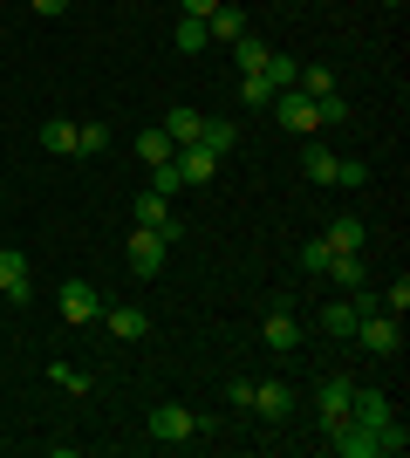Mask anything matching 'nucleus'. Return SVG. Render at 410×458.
<instances>
[{
    "label": "nucleus",
    "mask_w": 410,
    "mask_h": 458,
    "mask_svg": "<svg viewBox=\"0 0 410 458\" xmlns=\"http://www.w3.org/2000/svg\"><path fill=\"white\" fill-rule=\"evenodd\" d=\"M260 343H267V349H280V356H288V349L301 343V328H294V315H288V308H273L267 322H260Z\"/></svg>",
    "instance_id": "obj_14"
},
{
    "label": "nucleus",
    "mask_w": 410,
    "mask_h": 458,
    "mask_svg": "<svg viewBox=\"0 0 410 458\" xmlns=\"http://www.w3.org/2000/svg\"><path fill=\"white\" fill-rule=\"evenodd\" d=\"M110 151V123H76V157H103Z\"/></svg>",
    "instance_id": "obj_23"
},
{
    "label": "nucleus",
    "mask_w": 410,
    "mask_h": 458,
    "mask_svg": "<svg viewBox=\"0 0 410 458\" xmlns=\"http://www.w3.org/2000/svg\"><path fill=\"white\" fill-rule=\"evenodd\" d=\"M383 7H404V0H383Z\"/></svg>",
    "instance_id": "obj_37"
},
{
    "label": "nucleus",
    "mask_w": 410,
    "mask_h": 458,
    "mask_svg": "<svg viewBox=\"0 0 410 458\" xmlns=\"http://www.w3.org/2000/svg\"><path fill=\"white\" fill-rule=\"evenodd\" d=\"M226 403H233V411H254V377H233V383H226Z\"/></svg>",
    "instance_id": "obj_33"
},
{
    "label": "nucleus",
    "mask_w": 410,
    "mask_h": 458,
    "mask_svg": "<svg viewBox=\"0 0 410 458\" xmlns=\"http://www.w3.org/2000/svg\"><path fill=\"white\" fill-rule=\"evenodd\" d=\"M0 294H7V301H28V294H35V281H28V260H21L14 247H0Z\"/></svg>",
    "instance_id": "obj_12"
},
{
    "label": "nucleus",
    "mask_w": 410,
    "mask_h": 458,
    "mask_svg": "<svg viewBox=\"0 0 410 458\" xmlns=\"http://www.w3.org/2000/svg\"><path fill=\"white\" fill-rule=\"evenodd\" d=\"M130 219H137V226H172V199H157V191L144 185V191L130 199Z\"/></svg>",
    "instance_id": "obj_16"
},
{
    "label": "nucleus",
    "mask_w": 410,
    "mask_h": 458,
    "mask_svg": "<svg viewBox=\"0 0 410 458\" xmlns=\"http://www.w3.org/2000/svg\"><path fill=\"white\" fill-rule=\"evenodd\" d=\"M164 253H172V240L157 226H137L130 240H123V260H130V274H157L164 267Z\"/></svg>",
    "instance_id": "obj_5"
},
{
    "label": "nucleus",
    "mask_w": 410,
    "mask_h": 458,
    "mask_svg": "<svg viewBox=\"0 0 410 458\" xmlns=\"http://www.w3.org/2000/svg\"><path fill=\"white\" fill-rule=\"evenodd\" d=\"M172 165H178V178H185V185H213V172H219V157L205 151V144H178Z\"/></svg>",
    "instance_id": "obj_8"
},
{
    "label": "nucleus",
    "mask_w": 410,
    "mask_h": 458,
    "mask_svg": "<svg viewBox=\"0 0 410 458\" xmlns=\"http://www.w3.org/2000/svg\"><path fill=\"white\" fill-rule=\"evenodd\" d=\"M342 458H383V431H363V424H335L329 431Z\"/></svg>",
    "instance_id": "obj_9"
},
{
    "label": "nucleus",
    "mask_w": 410,
    "mask_h": 458,
    "mask_svg": "<svg viewBox=\"0 0 410 458\" xmlns=\"http://www.w3.org/2000/svg\"><path fill=\"white\" fill-rule=\"evenodd\" d=\"M322 328H329L335 343H349V335H356V301H329V308H322Z\"/></svg>",
    "instance_id": "obj_22"
},
{
    "label": "nucleus",
    "mask_w": 410,
    "mask_h": 458,
    "mask_svg": "<svg viewBox=\"0 0 410 458\" xmlns=\"http://www.w3.org/2000/svg\"><path fill=\"white\" fill-rule=\"evenodd\" d=\"M48 383H62L69 397H82V390H89V377H82V369H69V363H55V369H48Z\"/></svg>",
    "instance_id": "obj_30"
},
{
    "label": "nucleus",
    "mask_w": 410,
    "mask_h": 458,
    "mask_svg": "<svg viewBox=\"0 0 410 458\" xmlns=\"http://www.w3.org/2000/svg\"><path fill=\"white\" fill-rule=\"evenodd\" d=\"M151 191H157V199L185 191V178H178V165H172V157H164V165H151Z\"/></svg>",
    "instance_id": "obj_27"
},
{
    "label": "nucleus",
    "mask_w": 410,
    "mask_h": 458,
    "mask_svg": "<svg viewBox=\"0 0 410 458\" xmlns=\"http://www.w3.org/2000/svg\"><path fill=\"white\" fill-rule=\"evenodd\" d=\"M205 35H213V41H239V35H247V14H239V7H226V0H219L213 14H205Z\"/></svg>",
    "instance_id": "obj_17"
},
{
    "label": "nucleus",
    "mask_w": 410,
    "mask_h": 458,
    "mask_svg": "<svg viewBox=\"0 0 410 458\" xmlns=\"http://www.w3.org/2000/svg\"><path fill=\"white\" fill-rule=\"evenodd\" d=\"M226 48H233V62H239V76H260V69H267V41H254V35H239V41H226Z\"/></svg>",
    "instance_id": "obj_20"
},
{
    "label": "nucleus",
    "mask_w": 410,
    "mask_h": 458,
    "mask_svg": "<svg viewBox=\"0 0 410 458\" xmlns=\"http://www.w3.org/2000/svg\"><path fill=\"white\" fill-rule=\"evenodd\" d=\"M260 76H267L273 89H294V76H301V62H294V55H267V69H260Z\"/></svg>",
    "instance_id": "obj_25"
},
{
    "label": "nucleus",
    "mask_w": 410,
    "mask_h": 458,
    "mask_svg": "<svg viewBox=\"0 0 410 458\" xmlns=\"http://www.w3.org/2000/svg\"><path fill=\"white\" fill-rule=\"evenodd\" d=\"M35 14H69V0H28Z\"/></svg>",
    "instance_id": "obj_36"
},
{
    "label": "nucleus",
    "mask_w": 410,
    "mask_h": 458,
    "mask_svg": "<svg viewBox=\"0 0 410 458\" xmlns=\"http://www.w3.org/2000/svg\"><path fill=\"white\" fill-rule=\"evenodd\" d=\"M322 240H329L335 253H363V240H370V233H363V219H335V226L322 233Z\"/></svg>",
    "instance_id": "obj_21"
},
{
    "label": "nucleus",
    "mask_w": 410,
    "mask_h": 458,
    "mask_svg": "<svg viewBox=\"0 0 410 458\" xmlns=\"http://www.w3.org/2000/svg\"><path fill=\"white\" fill-rule=\"evenodd\" d=\"M213 7H219V0H178V14H192V21H205Z\"/></svg>",
    "instance_id": "obj_35"
},
{
    "label": "nucleus",
    "mask_w": 410,
    "mask_h": 458,
    "mask_svg": "<svg viewBox=\"0 0 410 458\" xmlns=\"http://www.w3.org/2000/svg\"><path fill=\"white\" fill-rule=\"evenodd\" d=\"M322 274H335V281H342V294L370 287V267H363V253H329V267H322Z\"/></svg>",
    "instance_id": "obj_15"
},
{
    "label": "nucleus",
    "mask_w": 410,
    "mask_h": 458,
    "mask_svg": "<svg viewBox=\"0 0 410 458\" xmlns=\"http://www.w3.org/2000/svg\"><path fill=\"white\" fill-rule=\"evenodd\" d=\"M198 123H205L198 110H164V123H157V131L172 137V151H178V144H198Z\"/></svg>",
    "instance_id": "obj_18"
},
{
    "label": "nucleus",
    "mask_w": 410,
    "mask_h": 458,
    "mask_svg": "<svg viewBox=\"0 0 410 458\" xmlns=\"http://www.w3.org/2000/svg\"><path fill=\"white\" fill-rule=\"evenodd\" d=\"M267 110L280 116V131H294V137H314V131H322V110H314L308 89H273Z\"/></svg>",
    "instance_id": "obj_3"
},
{
    "label": "nucleus",
    "mask_w": 410,
    "mask_h": 458,
    "mask_svg": "<svg viewBox=\"0 0 410 458\" xmlns=\"http://www.w3.org/2000/svg\"><path fill=\"white\" fill-rule=\"evenodd\" d=\"M329 240H308V247H301V267H308V274H322V267H329Z\"/></svg>",
    "instance_id": "obj_34"
},
{
    "label": "nucleus",
    "mask_w": 410,
    "mask_h": 458,
    "mask_svg": "<svg viewBox=\"0 0 410 458\" xmlns=\"http://www.w3.org/2000/svg\"><path fill=\"white\" fill-rule=\"evenodd\" d=\"M383 308H390L397 322H404V308H410V281H404V274H397V281L383 287Z\"/></svg>",
    "instance_id": "obj_31"
},
{
    "label": "nucleus",
    "mask_w": 410,
    "mask_h": 458,
    "mask_svg": "<svg viewBox=\"0 0 410 458\" xmlns=\"http://www.w3.org/2000/svg\"><path fill=\"white\" fill-rule=\"evenodd\" d=\"M349 390H356V377H322V390H314V411H322V424H342L349 418Z\"/></svg>",
    "instance_id": "obj_7"
},
{
    "label": "nucleus",
    "mask_w": 410,
    "mask_h": 458,
    "mask_svg": "<svg viewBox=\"0 0 410 458\" xmlns=\"http://www.w3.org/2000/svg\"><path fill=\"white\" fill-rule=\"evenodd\" d=\"M301 172H308V185H370V165H349V157H335L329 144H308V151H301Z\"/></svg>",
    "instance_id": "obj_1"
},
{
    "label": "nucleus",
    "mask_w": 410,
    "mask_h": 458,
    "mask_svg": "<svg viewBox=\"0 0 410 458\" xmlns=\"http://www.w3.org/2000/svg\"><path fill=\"white\" fill-rule=\"evenodd\" d=\"M137 157H144V165H164V157H172V137L157 131V123H151V131H137Z\"/></svg>",
    "instance_id": "obj_24"
},
{
    "label": "nucleus",
    "mask_w": 410,
    "mask_h": 458,
    "mask_svg": "<svg viewBox=\"0 0 410 458\" xmlns=\"http://www.w3.org/2000/svg\"><path fill=\"white\" fill-rule=\"evenodd\" d=\"M205 21H192V14H178V48H185V55H198V48H205Z\"/></svg>",
    "instance_id": "obj_26"
},
{
    "label": "nucleus",
    "mask_w": 410,
    "mask_h": 458,
    "mask_svg": "<svg viewBox=\"0 0 410 458\" xmlns=\"http://www.w3.org/2000/svg\"><path fill=\"white\" fill-rule=\"evenodd\" d=\"M349 343H363L370 356H397V349H404V322H397L390 308H370V315L356 322V335H349Z\"/></svg>",
    "instance_id": "obj_2"
},
{
    "label": "nucleus",
    "mask_w": 410,
    "mask_h": 458,
    "mask_svg": "<svg viewBox=\"0 0 410 458\" xmlns=\"http://www.w3.org/2000/svg\"><path fill=\"white\" fill-rule=\"evenodd\" d=\"M254 411L267 424H288L294 418V383H254Z\"/></svg>",
    "instance_id": "obj_10"
},
{
    "label": "nucleus",
    "mask_w": 410,
    "mask_h": 458,
    "mask_svg": "<svg viewBox=\"0 0 410 458\" xmlns=\"http://www.w3.org/2000/svg\"><path fill=\"white\" fill-rule=\"evenodd\" d=\"M294 89H308V96H329V89H335V76H329V69H301V76H294Z\"/></svg>",
    "instance_id": "obj_29"
},
{
    "label": "nucleus",
    "mask_w": 410,
    "mask_h": 458,
    "mask_svg": "<svg viewBox=\"0 0 410 458\" xmlns=\"http://www.w3.org/2000/svg\"><path fill=\"white\" fill-rule=\"evenodd\" d=\"M239 103L267 110V103H273V82H267V76H239Z\"/></svg>",
    "instance_id": "obj_28"
},
{
    "label": "nucleus",
    "mask_w": 410,
    "mask_h": 458,
    "mask_svg": "<svg viewBox=\"0 0 410 458\" xmlns=\"http://www.w3.org/2000/svg\"><path fill=\"white\" fill-rule=\"evenodd\" d=\"M151 438L157 445H192L198 438V411H185V403H157V411H151Z\"/></svg>",
    "instance_id": "obj_4"
},
{
    "label": "nucleus",
    "mask_w": 410,
    "mask_h": 458,
    "mask_svg": "<svg viewBox=\"0 0 410 458\" xmlns=\"http://www.w3.org/2000/svg\"><path fill=\"white\" fill-rule=\"evenodd\" d=\"M103 328L123 335V343H137V335H151V315L144 308H103Z\"/></svg>",
    "instance_id": "obj_13"
},
{
    "label": "nucleus",
    "mask_w": 410,
    "mask_h": 458,
    "mask_svg": "<svg viewBox=\"0 0 410 458\" xmlns=\"http://www.w3.org/2000/svg\"><path fill=\"white\" fill-rule=\"evenodd\" d=\"M314 110H322V123H342L349 103H342V89H329V96H314Z\"/></svg>",
    "instance_id": "obj_32"
},
{
    "label": "nucleus",
    "mask_w": 410,
    "mask_h": 458,
    "mask_svg": "<svg viewBox=\"0 0 410 458\" xmlns=\"http://www.w3.org/2000/svg\"><path fill=\"white\" fill-rule=\"evenodd\" d=\"M62 322H69V328L103 322V294H96L89 281H62Z\"/></svg>",
    "instance_id": "obj_6"
},
{
    "label": "nucleus",
    "mask_w": 410,
    "mask_h": 458,
    "mask_svg": "<svg viewBox=\"0 0 410 458\" xmlns=\"http://www.w3.org/2000/svg\"><path fill=\"white\" fill-rule=\"evenodd\" d=\"M41 151L76 157V123H69V116H48V123H41Z\"/></svg>",
    "instance_id": "obj_19"
},
{
    "label": "nucleus",
    "mask_w": 410,
    "mask_h": 458,
    "mask_svg": "<svg viewBox=\"0 0 410 458\" xmlns=\"http://www.w3.org/2000/svg\"><path fill=\"white\" fill-rule=\"evenodd\" d=\"M198 144L226 165V157H233V144H239V123H233V116H205V123H198Z\"/></svg>",
    "instance_id": "obj_11"
}]
</instances>
